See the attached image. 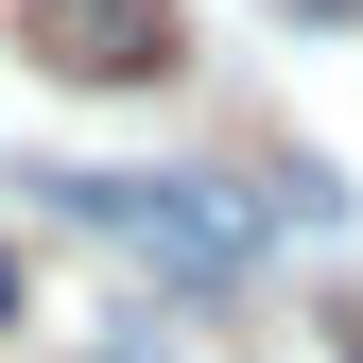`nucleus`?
Segmentation results:
<instances>
[{"instance_id":"f257e3e1","label":"nucleus","mask_w":363,"mask_h":363,"mask_svg":"<svg viewBox=\"0 0 363 363\" xmlns=\"http://www.w3.org/2000/svg\"><path fill=\"white\" fill-rule=\"evenodd\" d=\"M104 259H139V277H173V294H225L259 259V208L225 191V173H35Z\"/></svg>"},{"instance_id":"f03ea898","label":"nucleus","mask_w":363,"mask_h":363,"mask_svg":"<svg viewBox=\"0 0 363 363\" xmlns=\"http://www.w3.org/2000/svg\"><path fill=\"white\" fill-rule=\"evenodd\" d=\"M18 52L52 86H156L191 52V18H173V0H18Z\"/></svg>"},{"instance_id":"7ed1b4c3","label":"nucleus","mask_w":363,"mask_h":363,"mask_svg":"<svg viewBox=\"0 0 363 363\" xmlns=\"http://www.w3.org/2000/svg\"><path fill=\"white\" fill-rule=\"evenodd\" d=\"M0 311H18V242H0Z\"/></svg>"},{"instance_id":"20e7f679","label":"nucleus","mask_w":363,"mask_h":363,"mask_svg":"<svg viewBox=\"0 0 363 363\" xmlns=\"http://www.w3.org/2000/svg\"><path fill=\"white\" fill-rule=\"evenodd\" d=\"M311 18H363V0H311Z\"/></svg>"}]
</instances>
